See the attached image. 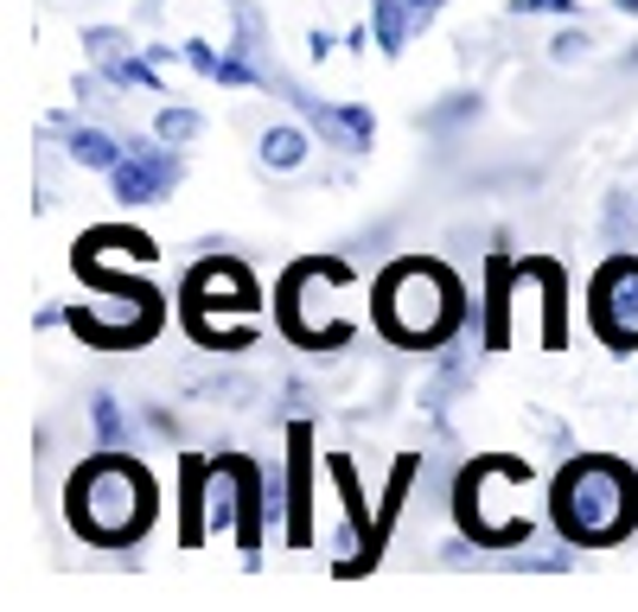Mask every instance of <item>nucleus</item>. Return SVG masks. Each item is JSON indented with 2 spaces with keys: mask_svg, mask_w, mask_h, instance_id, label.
Segmentation results:
<instances>
[{
  "mask_svg": "<svg viewBox=\"0 0 638 612\" xmlns=\"http://www.w3.org/2000/svg\"><path fill=\"white\" fill-rule=\"evenodd\" d=\"M594 320H601V332L619 351L638 345V262H613L601 275V288H594Z\"/></svg>",
  "mask_w": 638,
  "mask_h": 612,
  "instance_id": "20e7f679",
  "label": "nucleus"
},
{
  "mask_svg": "<svg viewBox=\"0 0 638 612\" xmlns=\"http://www.w3.org/2000/svg\"><path fill=\"white\" fill-rule=\"evenodd\" d=\"M556 523L562 536L575 542H619L626 530L638 523V478L633 466L619 460H575V466L556 478Z\"/></svg>",
  "mask_w": 638,
  "mask_h": 612,
  "instance_id": "f257e3e1",
  "label": "nucleus"
},
{
  "mask_svg": "<svg viewBox=\"0 0 638 612\" xmlns=\"http://www.w3.org/2000/svg\"><path fill=\"white\" fill-rule=\"evenodd\" d=\"M588 51V33H556V58H581Z\"/></svg>",
  "mask_w": 638,
  "mask_h": 612,
  "instance_id": "9d476101",
  "label": "nucleus"
},
{
  "mask_svg": "<svg viewBox=\"0 0 638 612\" xmlns=\"http://www.w3.org/2000/svg\"><path fill=\"white\" fill-rule=\"evenodd\" d=\"M71 517L90 542H128L148 530L153 517V478L121 453H103L77 472L71 485Z\"/></svg>",
  "mask_w": 638,
  "mask_h": 612,
  "instance_id": "f03ea898",
  "label": "nucleus"
},
{
  "mask_svg": "<svg viewBox=\"0 0 638 612\" xmlns=\"http://www.w3.org/2000/svg\"><path fill=\"white\" fill-rule=\"evenodd\" d=\"M109 180H115V198L148 205V198H166V185H173V160H166L160 147H128Z\"/></svg>",
  "mask_w": 638,
  "mask_h": 612,
  "instance_id": "39448f33",
  "label": "nucleus"
},
{
  "mask_svg": "<svg viewBox=\"0 0 638 612\" xmlns=\"http://www.w3.org/2000/svg\"><path fill=\"white\" fill-rule=\"evenodd\" d=\"M415 13H434V7H441V0H409Z\"/></svg>",
  "mask_w": 638,
  "mask_h": 612,
  "instance_id": "9b49d317",
  "label": "nucleus"
},
{
  "mask_svg": "<svg viewBox=\"0 0 638 612\" xmlns=\"http://www.w3.org/2000/svg\"><path fill=\"white\" fill-rule=\"evenodd\" d=\"M198 128H205V122H198L192 108H160V122H153V135H160V141H173V147L198 141Z\"/></svg>",
  "mask_w": 638,
  "mask_h": 612,
  "instance_id": "6e6552de",
  "label": "nucleus"
},
{
  "mask_svg": "<svg viewBox=\"0 0 638 612\" xmlns=\"http://www.w3.org/2000/svg\"><path fill=\"white\" fill-rule=\"evenodd\" d=\"M263 160H268V166H281V173H288V166H301V160H306V135H301V128H268V135H263Z\"/></svg>",
  "mask_w": 638,
  "mask_h": 612,
  "instance_id": "423d86ee",
  "label": "nucleus"
},
{
  "mask_svg": "<svg viewBox=\"0 0 638 612\" xmlns=\"http://www.w3.org/2000/svg\"><path fill=\"white\" fill-rule=\"evenodd\" d=\"M376 33H383V45H403V13H396V0H376Z\"/></svg>",
  "mask_w": 638,
  "mask_h": 612,
  "instance_id": "1a4fd4ad",
  "label": "nucleus"
},
{
  "mask_svg": "<svg viewBox=\"0 0 638 612\" xmlns=\"http://www.w3.org/2000/svg\"><path fill=\"white\" fill-rule=\"evenodd\" d=\"M376 320L396 345H434L460 325V281L434 262H403L376 288Z\"/></svg>",
  "mask_w": 638,
  "mask_h": 612,
  "instance_id": "7ed1b4c3",
  "label": "nucleus"
},
{
  "mask_svg": "<svg viewBox=\"0 0 638 612\" xmlns=\"http://www.w3.org/2000/svg\"><path fill=\"white\" fill-rule=\"evenodd\" d=\"M71 153L83 160V166H103V173L121 166V147H115L109 135H71Z\"/></svg>",
  "mask_w": 638,
  "mask_h": 612,
  "instance_id": "0eeeda50",
  "label": "nucleus"
}]
</instances>
